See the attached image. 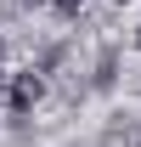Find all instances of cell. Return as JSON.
<instances>
[{
	"mask_svg": "<svg viewBox=\"0 0 141 147\" xmlns=\"http://www.w3.org/2000/svg\"><path fill=\"white\" fill-rule=\"evenodd\" d=\"M40 96H45V85H40V74H34V68L11 79V113H17V119H28V113H34Z\"/></svg>",
	"mask_w": 141,
	"mask_h": 147,
	"instance_id": "1",
	"label": "cell"
},
{
	"mask_svg": "<svg viewBox=\"0 0 141 147\" xmlns=\"http://www.w3.org/2000/svg\"><path fill=\"white\" fill-rule=\"evenodd\" d=\"M56 11H62V17H79V6H85V0H51Z\"/></svg>",
	"mask_w": 141,
	"mask_h": 147,
	"instance_id": "2",
	"label": "cell"
},
{
	"mask_svg": "<svg viewBox=\"0 0 141 147\" xmlns=\"http://www.w3.org/2000/svg\"><path fill=\"white\" fill-rule=\"evenodd\" d=\"M11 6H40V0H11Z\"/></svg>",
	"mask_w": 141,
	"mask_h": 147,
	"instance_id": "3",
	"label": "cell"
},
{
	"mask_svg": "<svg viewBox=\"0 0 141 147\" xmlns=\"http://www.w3.org/2000/svg\"><path fill=\"white\" fill-rule=\"evenodd\" d=\"M0 85H6V74H0Z\"/></svg>",
	"mask_w": 141,
	"mask_h": 147,
	"instance_id": "4",
	"label": "cell"
},
{
	"mask_svg": "<svg viewBox=\"0 0 141 147\" xmlns=\"http://www.w3.org/2000/svg\"><path fill=\"white\" fill-rule=\"evenodd\" d=\"M136 45H141V34H136Z\"/></svg>",
	"mask_w": 141,
	"mask_h": 147,
	"instance_id": "5",
	"label": "cell"
}]
</instances>
